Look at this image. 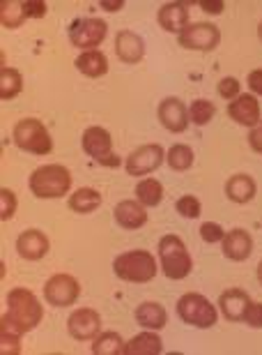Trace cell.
Returning a JSON list of instances; mask_svg holds the SVG:
<instances>
[{"instance_id":"cell-14","label":"cell","mask_w":262,"mask_h":355,"mask_svg":"<svg viewBox=\"0 0 262 355\" xmlns=\"http://www.w3.org/2000/svg\"><path fill=\"white\" fill-rule=\"evenodd\" d=\"M228 116L242 127H256L260 125V104L256 95H239L237 99L228 102Z\"/></svg>"},{"instance_id":"cell-35","label":"cell","mask_w":262,"mask_h":355,"mask_svg":"<svg viewBox=\"0 0 262 355\" xmlns=\"http://www.w3.org/2000/svg\"><path fill=\"white\" fill-rule=\"evenodd\" d=\"M218 95L223 99H228V102H232V99H237L242 95V86H239V81L235 76H225V79L218 81Z\"/></svg>"},{"instance_id":"cell-28","label":"cell","mask_w":262,"mask_h":355,"mask_svg":"<svg viewBox=\"0 0 262 355\" xmlns=\"http://www.w3.org/2000/svg\"><path fill=\"white\" fill-rule=\"evenodd\" d=\"M21 88H24V76H21L19 69H14V67L0 69V99H3V102L17 97Z\"/></svg>"},{"instance_id":"cell-16","label":"cell","mask_w":262,"mask_h":355,"mask_svg":"<svg viewBox=\"0 0 262 355\" xmlns=\"http://www.w3.org/2000/svg\"><path fill=\"white\" fill-rule=\"evenodd\" d=\"M223 245V257L228 261H246L253 254V238L249 231L244 229H232L225 233V238L221 240Z\"/></svg>"},{"instance_id":"cell-1","label":"cell","mask_w":262,"mask_h":355,"mask_svg":"<svg viewBox=\"0 0 262 355\" xmlns=\"http://www.w3.org/2000/svg\"><path fill=\"white\" fill-rule=\"evenodd\" d=\"M41 316H44V307L37 300V295L28 288H12L7 293V311L3 314V321H0V328L14 330L19 335L24 332L35 330L41 323Z\"/></svg>"},{"instance_id":"cell-20","label":"cell","mask_w":262,"mask_h":355,"mask_svg":"<svg viewBox=\"0 0 262 355\" xmlns=\"http://www.w3.org/2000/svg\"><path fill=\"white\" fill-rule=\"evenodd\" d=\"M159 26L164 28L166 33H175L180 35L184 28L189 26V7L187 3H166L161 5V10L157 14Z\"/></svg>"},{"instance_id":"cell-13","label":"cell","mask_w":262,"mask_h":355,"mask_svg":"<svg viewBox=\"0 0 262 355\" xmlns=\"http://www.w3.org/2000/svg\"><path fill=\"white\" fill-rule=\"evenodd\" d=\"M159 123L166 127L168 132L182 134L189 127V109L184 106L180 97H166L157 109Z\"/></svg>"},{"instance_id":"cell-42","label":"cell","mask_w":262,"mask_h":355,"mask_svg":"<svg viewBox=\"0 0 262 355\" xmlns=\"http://www.w3.org/2000/svg\"><path fill=\"white\" fill-rule=\"evenodd\" d=\"M99 7L106 10V12H120L124 7V0H102Z\"/></svg>"},{"instance_id":"cell-4","label":"cell","mask_w":262,"mask_h":355,"mask_svg":"<svg viewBox=\"0 0 262 355\" xmlns=\"http://www.w3.org/2000/svg\"><path fill=\"white\" fill-rule=\"evenodd\" d=\"M159 263L168 279L180 282L194 270V259L180 236H164L159 240Z\"/></svg>"},{"instance_id":"cell-22","label":"cell","mask_w":262,"mask_h":355,"mask_svg":"<svg viewBox=\"0 0 262 355\" xmlns=\"http://www.w3.org/2000/svg\"><path fill=\"white\" fill-rule=\"evenodd\" d=\"M256 180L249 173H237L225 182V196L232 203H249L256 196Z\"/></svg>"},{"instance_id":"cell-31","label":"cell","mask_w":262,"mask_h":355,"mask_svg":"<svg viewBox=\"0 0 262 355\" xmlns=\"http://www.w3.org/2000/svg\"><path fill=\"white\" fill-rule=\"evenodd\" d=\"M216 106L209 102V99H194L189 106V123H194L198 127H205L214 118Z\"/></svg>"},{"instance_id":"cell-11","label":"cell","mask_w":262,"mask_h":355,"mask_svg":"<svg viewBox=\"0 0 262 355\" xmlns=\"http://www.w3.org/2000/svg\"><path fill=\"white\" fill-rule=\"evenodd\" d=\"M164 159H166L164 148L159 144H147V146L136 148V150L124 159V168H127V173L133 178H143L147 173L157 171V168L164 164Z\"/></svg>"},{"instance_id":"cell-41","label":"cell","mask_w":262,"mask_h":355,"mask_svg":"<svg viewBox=\"0 0 262 355\" xmlns=\"http://www.w3.org/2000/svg\"><path fill=\"white\" fill-rule=\"evenodd\" d=\"M249 144H251L253 150L262 155V123L256 125V127L251 130V134H249Z\"/></svg>"},{"instance_id":"cell-21","label":"cell","mask_w":262,"mask_h":355,"mask_svg":"<svg viewBox=\"0 0 262 355\" xmlns=\"http://www.w3.org/2000/svg\"><path fill=\"white\" fill-rule=\"evenodd\" d=\"M133 316H136V323L140 328L145 330H164L166 323H168V311L161 307L159 302H140L136 311H133Z\"/></svg>"},{"instance_id":"cell-33","label":"cell","mask_w":262,"mask_h":355,"mask_svg":"<svg viewBox=\"0 0 262 355\" xmlns=\"http://www.w3.org/2000/svg\"><path fill=\"white\" fill-rule=\"evenodd\" d=\"M0 351L3 355H19L21 353V335L14 330H7V328H0Z\"/></svg>"},{"instance_id":"cell-43","label":"cell","mask_w":262,"mask_h":355,"mask_svg":"<svg viewBox=\"0 0 262 355\" xmlns=\"http://www.w3.org/2000/svg\"><path fill=\"white\" fill-rule=\"evenodd\" d=\"M258 282H260V286H262V261H260V266H258Z\"/></svg>"},{"instance_id":"cell-12","label":"cell","mask_w":262,"mask_h":355,"mask_svg":"<svg viewBox=\"0 0 262 355\" xmlns=\"http://www.w3.org/2000/svg\"><path fill=\"white\" fill-rule=\"evenodd\" d=\"M67 330L76 342H88V339H95L102 330V316H99V311L88 307L76 309L67 318Z\"/></svg>"},{"instance_id":"cell-6","label":"cell","mask_w":262,"mask_h":355,"mask_svg":"<svg viewBox=\"0 0 262 355\" xmlns=\"http://www.w3.org/2000/svg\"><path fill=\"white\" fill-rule=\"evenodd\" d=\"M177 316L187 325H194V328L200 330L214 328L218 318L216 307L200 293H184L177 300Z\"/></svg>"},{"instance_id":"cell-30","label":"cell","mask_w":262,"mask_h":355,"mask_svg":"<svg viewBox=\"0 0 262 355\" xmlns=\"http://www.w3.org/2000/svg\"><path fill=\"white\" fill-rule=\"evenodd\" d=\"M166 162L173 171H189L194 166V150L184 144H175L171 150L166 153Z\"/></svg>"},{"instance_id":"cell-36","label":"cell","mask_w":262,"mask_h":355,"mask_svg":"<svg viewBox=\"0 0 262 355\" xmlns=\"http://www.w3.org/2000/svg\"><path fill=\"white\" fill-rule=\"evenodd\" d=\"M200 238L205 240V243L214 245V243H221V240L225 238V231H223V226H221V224H216V222H205V224L200 226Z\"/></svg>"},{"instance_id":"cell-26","label":"cell","mask_w":262,"mask_h":355,"mask_svg":"<svg viewBox=\"0 0 262 355\" xmlns=\"http://www.w3.org/2000/svg\"><path fill=\"white\" fill-rule=\"evenodd\" d=\"M136 201L143 203L145 208H154L164 201V184L154 178H143L138 184H136Z\"/></svg>"},{"instance_id":"cell-7","label":"cell","mask_w":262,"mask_h":355,"mask_svg":"<svg viewBox=\"0 0 262 355\" xmlns=\"http://www.w3.org/2000/svg\"><path fill=\"white\" fill-rule=\"evenodd\" d=\"M81 146L86 150L88 157H92L99 166L115 168L122 164V159L113 153V137L109 130L104 127H88L81 137Z\"/></svg>"},{"instance_id":"cell-15","label":"cell","mask_w":262,"mask_h":355,"mask_svg":"<svg viewBox=\"0 0 262 355\" xmlns=\"http://www.w3.org/2000/svg\"><path fill=\"white\" fill-rule=\"evenodd\" d=\"M48 250H51V243H48V238L39 229H28L17 238V252H19V257L26 261L44 259Z\"/></svg>"},{"instance_id":"cell-2","label":"cell","mask_w":262,"mask_h":355,"mask_svg":"<svg viewBox=\"0 0 262 355\" xmlns=\"http://www.w3.org/2000/svg\"><path fill=\"white\" fill-rule=\"evenodd\" d=\"M113 272L122 282L131 284H147L159 272V266L154 261V254L147 250H131L124 252L113 261Z\"/></svg>"},{"instance_id":"cell-18","label":"cell","mask_w":262,"mask_h":355,"mask_svg":"<svg viewBox=\"0 0 262 355\" xmlns=\"http://www.w3.org/2000/svg\"><path fill=\"white\" fill-rule=\"evenodd\" d=\"M249 304H251V295L246 293L244 288H228L218 297V307H221L223 316L232 323L244 321V314H246V309H249Z\"/></svg>"},{"instance_id":"cell-19","label":"cell","mask_w":262,"mask_h":355,"mask_svg":"<svg viewBox=\"0 0 262 355\" xmlns=\"http://www.w3.org/2000/svg\"><path fill=\"white\" fill-rule=\"evenodd\" d=\"M113 217H115L118 226H122L127 231H136L140 226L147 224V210L143 203L138 201H120L113 210Z\"/></svg>"},{"instance_id":"cell-3","label":"cell","mask_w":262,"mask_h":355,"mask_svg":"<svg viewBox=\"0 0 262 355\" xmlns=\"http://www.w3.org/2000/svg\"><path fill=\"white\" fill-rule=\"evenodd\" d=\"M28 187L37 198H60L72 187V171L62 164H44L30 173Z\"/></svg>"},{"instance_id":"cell-17","label":"cell","mask_w":262,"mask_h":355,"mask_svg":"<svg viewBox=\"0 0 262 355\" xmlns=\"http://www.w3.org/2000/svg\"><path fill=\"white\" fill-rule=\"evenodd\" d=\"M115 53L127 65H136L145 55V42L133 31H120L115 37Z\"/></svg>"},{"instance_id":"cell-27","label":"cell","mask_w":262,"mask_h":355,"mask_svg":"<svg viewBox=\"0 0 262 355\" xmlns=\"http://www.w3.org/2000/svg\"><path fill=\"white\" fill-rule=\"evenodd\" d=\"M127 342L118 332H99L92 344V353L95 355H124Z\"/></svg>"},{"instance_id":"cell-29","label":"cell","mask_w":262,"mask_h":355,"mask_svg":"<svg viewBox=\"0 0 262 355\" xmlns=\"http://www.w3.org/2000/svg\"><path fill=\"white\" fill-rule=\"evenodd\" d=\"M26 19H28L26 7L24 3H19V0H5V3L0 5V24H3L7 31L19 28Z\"/></svg>"},{"instance_id":"cell-34","label":"cell","mask_w":262,"mask_h":355,"mask_svg":"<svg viewBox=\"0 0 262 355\" xmlns=\"http://www.w3.org/2000/svg\"><path fill=\"white\" fill-rule=\"evenodd\" d=\"M14 212H17V194L12 189L3 187L0 189V219L7 222V219L14 217Z\"/></svg>"},{"instance_id":"cell-10","label":"cell","mask_w":262,"mask_h":355,"mask_svg":"<svg viewBox=\"0 0 262 355\" xmlns=\"http://www.w3.org/2000/svg\"><path fill=\"white\" fill-rule=\"evenodd\" d=\"M81 295V284L72 275H53L44 284V300L51 307H72Z\"/></svg>"},{"instance_id":"cell-23","label":"cell","mask_w":262,"mask_h":355,"mask_svg":"<svg viewBox=\"0 0 262 355\" xmlns=\"http://www.w3.org/2000/svg\"><path fill=\"white\" fill-rule=\"evenodd\" d=\"M164 351V342L157 335V330H145L138 332L131 342H127L124 355H159Z\"/></svg>"},{"instance_id":"cell-25","label":"cell","mask_w":262,"mask_h":355,"mask_svg":"<svg viewBox=\"0 0 262 355\" xmlns=\"http://www.w3.org/2000/svg\"><path fill=\"white\" fill-rule=\"evenodd\" d=\"M99 205H102V194L92 187H81L69 196V208L74 212H79V215H90Z\"/></svg>"},{"instance_id":"cell-37","label":"cell","mask_w":262,"mask_h":355,"mask_svg":"<svg viewBox=\"0 0 262 355\" xmlns=\"http://www.w3.org/2000/svg\"><path fill=\"white\" fill-rule=\"evenodd\" d=\"M244 323L249 325V328H256V330L262 328V302L249 304V309H246V314H244Z\"/></svg>"},{"instance_id":"cell-44","label":"cell","mask_w":262,"mask_h":355,"mask_svg":"<svg viewBox=\"0 0 262 355\" xmlns=\"http://www.w3.org/2000/svg\"><path fill=\"white\" fill-rule=\"evenodd\" d=\"M258 37H260V42H262V21H260V26H258Z\"/></svg>"},{"instance_id":"cell-8","label":"cell","mask_w":262,"mask_h":355,"mask_svg":"<svg viewBox=\"0 0 262 355\" xmlns=\"http://www.w3.org/2000/svg\"><path fill=\"white\" fill-rule=\"evenodd\" d=\"M67 33H69V42H72L76 49L95 51L106 40V35H109V24L97 17H83V19H74Z\"/></svg>"},{"instance_id":"cell-38","label":"cell","mask_w":262,"mask_h":355,"mask_svg":"<svg viewBox=\"0 0 262 355\" xmlns=\"http://www.w3.org/2000/svg\"><path fill=\"white\" fill-rule=\"evenodd\" d=\"M24 7H26L28 19H44L46 12H48V5L44 3V0H26Z\"/></svg>"},{"instance_id":"cell-39","label":"cell","mask_w":262,"mask_h":355,"mask_svg":"<svg viewBox=\"0 0 262 355\" xmlns=\"http://www.w3.org/2000/svg\"><path fill=\"white\" fill-rule=\"evenodd\" d=\"M246 83H249L253 95H262V69H253L249 74V79H246Z\"/></svg>"},{"instance_id":"cell-5","label":"cell","mask_w":262,"mask_h":355,"mask_svg":"<svg viewBox=\"0 0 262 355\" xmlns=\"http://www.w3.org/2000/svg\"><path fill=\"white\" fill-rule=\"evenodd\" d=\"M14 144H17L21 150L30 153V155H48L53 150V139L44 123H39L37 118H24L19 120L17 127H14L12 134Z\"/></svg>"},{"instance_id":"cell-32","label":"cell","mask_w":262,"mask_h":355,"mask_svg":"<svg viewBox=\"0 0 262 355\" xmlns=\"http://www.w3.org/2000/svg\"><path fill=\"white\" fill-rule=\"evenodd\" d=\"M175 210H177V215H182L184 219H198V217H200L203 205H200V201H198L196 196L187 194V196H180V198H177Z\"/></svg>"},{"instance_id":"cell-9","label":"cell","mask_w":262,"mask_h":355,"mask_svg":"<svg viewBox=\"0 0 262 355\" xmlns=\"http://www.w3.org/2000/svg\"><path fill=\"white\" fill-rule=\"evenodd\" d=\"M177 40H180V46L189 49V51H214L221 42V31L207 21H196L184 28L177 35Z\"/></svg>"},{"instance_id":"cell-24","label":"cell","mask_w":262,"mask_h":355,"mask_svg":"<svg viewBox=\"0 0 262 355\" xmlns=\"http://www.w3.org/2000/svg\"><path fill=\"white\" fill-rule=\"evenodd\" d=\"M74 65L83 76H90V79H99V76L109 72V58L99 49H95V51H81Z\"/></svg>"},{"instance_id":"cell-40","label":"cell","mask_w":262,"mask_h":355,"mask_svg":"<svg viewBox=\"0 0 262 355\" xmlns=\"http://www.w3.org/2000/svg\"><path fill=\"white\" fill-rule=\"evenodd\" d=\"M198 5H200L203 12H207V14H221L225 10L223 0H200Z\"/></svg>"}]
</instances>
